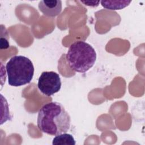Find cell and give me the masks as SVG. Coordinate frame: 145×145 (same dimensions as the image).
Masks as SVG:
<instances>
[{
    "label": "cell",
    "mask_w": 145,
    "mask_h": 145,
    "mask_svg": "<svg viewBox=\"0 0 145 145\" xmlns=\"http://www.w3.org/2000/svg\"><path fill=\"white\" fill-rule=\"evenodd\" d=\"M39 10L45 16L55 17L62 11V1L60 0L41 1L39 3Z\"/></svg>",
    "instance_id": "cell-5"
},
{
    "label": "cell",
    "mask_w": 145,
    "mask_h": 145,
    "mask_svg": "<svg viewBox=\"0 0 145 145\" xmlns=\"http://www.w3.org/2000/svg\"><path fill=\"white\" fill-rule=\"evenodd\" d=\"M131 1H101L102 6L108 10H121L127 6Z\"/></svg>",
    "instance_id": "cell-7"
},
{
    "label": "cell",
    "mask_w": 145,
    "mask_h": 145,
    "mask_svg": "<svg viewBox=\"0 0 145 145\" xmlns=\"http://www.w3.org/2000/svg\"><path fill=\"white\" fill-rule=\"evenodd\" d=\"M86 6L91 7H97L99 5L100 1H80Z\"/></svg>",
    "instance_id": "cell-8"
},
{
    "label": "cell",
    "mask_w": 145,
    "mask_h": 145,
    "mask_svg": "<svg viewBox=\"0 0 145 145\" xmlns=\"http://www.w3.org/2000/svg\"><path fill=\"white\" fill-rule=\"evenodd\" d=\"M8 84L19 87L29 83L34 74L32 61L23 56L12 57L6 66Z\"/></svg>",
    "instance_id": "cell-3"
},
{
    "label": "cell",
    "mask_w": 145,
    "mask_h": 145,
    "mask_svg": "<svg viewBox=\"0 0 145 145\" xmlns=\"http://www.w3.org/2000/svg\"><path fill=\"white\" fill-rule=\"evenodd\" d=\"M52 144L53 145H75L76 142L72 135L65 133L56 135L53 139Z\"/></svg>",
    "instance_id": "cell-6"
},
{
    "label": "cell",
    "mask_w": 145,
    "mask_h": 145,
    "mask_svg": "<svg viewBox=\"0 0 145 145\" xmlns=\"http://www.w3.org/2000/svg\"><path fill=\"white\" fill-rule=\"evenodd\" d=\"M66 59L72 70L84 73L94 65L96 53L89 44L84 41H76L70 46L66 54Z\"/></svg>",
    "instance_id": "cell-2"
},
{
    "label": "cell",
    "mask_w": 145,
    "mask_h": 145,
    "mask_svg": "<svg viewBox=\"0 0 145 145\" xmlns=\"http://www.w3.org/2000/svg\"><path fill=\"white\" fill-rule=\"evenodd\" d=\"M37 86L44 95L47 96H52L61 88L60 76L54 71H44L39 78Z\"/></svg>",
    "instance_id": "cell-4"
},
{
    "label": "cell",
    "mask_w": 145,
    "mask_h": 145,
    "mask_svg": "<svg viewBox=\"0 0 145 145\" xmlns=\"http://www.w3.org/2000/svg\"><path fill=\"white\" fill-rule=\"evenodd\" d=\"M37 124L42 133L56 136L69 130L71 118L61 103L50 102L44 104L39 110Z\"/></svg>",
    "instance_id": "cell-1"
}]
</instances>
